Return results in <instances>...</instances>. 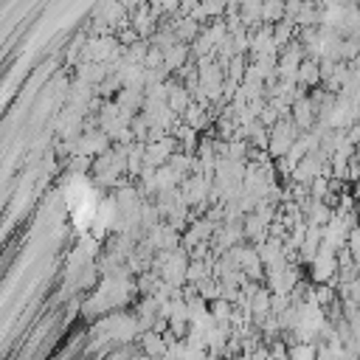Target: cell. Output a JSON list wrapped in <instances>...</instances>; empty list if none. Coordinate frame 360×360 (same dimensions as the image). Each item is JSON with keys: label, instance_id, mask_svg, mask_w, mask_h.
Instances as JSON below:
<instances>
[{"label": "cell", "instance_id": "cell-1", "mask_svg": "<svg viewBox=\"0 0 360 360\" xmlns=\"http://www.w3.org/2000/svg\"><path fill=\"white\" fill-rule=\"evenodd\" d=\"M141 346H144V355L155 357V360H161V357L169 352L166 338H164V335H158L155 329H153V333H144V335H141Z\"/></svg>", "mask_w": 360, "mask_h": 360}, {"label": "cell", "instance_id": "cell-2", "mask_svg": "<svg viewBox=\"0 0 360 360\" xmlns=\"http://www.w3.org/2000/svg\"><path fill=\"white\" fill-rule=\"evenodd\" d=\"M290 360H318V349L313 341H293L290 344Z\"/></svg>", "mask_w": 360, "mask_h": 360}, {"label": "cell", "instance_id": "cell-3", "mask_svg": "<svg viewBox=\"0 0 360 360\" xmlns=\"http://www.w3.org/2000/svg\"><path fill=\"white\" fill-rule=\"evenodd\" d=\"M295 122L302 124V127L310 124V102H298V107H295Z\"/></svg>", "mask_w": 360, "mask_h": 360}, {"label": "cell", "instance_id": "cell-4", "mask_svg": "<svg viewBox=\"0 0 360 360\" xmlns=\"http://www.w3.org/2000/svg\"><path fill=\"white\" fill-rule=\"evenodd\" d=\"M349 248H352V254H355V259L360 262V228L352 231V236H349Z\"/></svg>", "mask_w": 360, "mask_h": 360}]
</instances>
